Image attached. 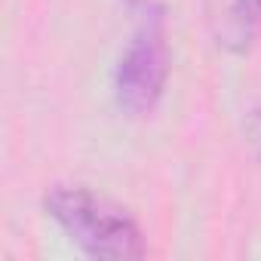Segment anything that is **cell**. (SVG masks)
Returning <instances> with one entry per match:
<instances>
[{
	"mask_svg": "<svg viewBox=\"0 0 261 261\" xmlns=\"http://www.w3.org/2000/svg\"><path fill=\"white\" fill-rule=\"evenodd\" d=\"M46 215L77 243L89 258L133 261L145 255L142 230L120 206L77 185H56L46 200Z\"/></svg>",
	"mask_w": 261,
	"mask_h": 261,
	"instance_id": "cell-1",
	"label": "cell"
},
{
	"mask_svg": "<svg viewBox=\"0 0 261 261\" xmlns=\"http://www.w3.org/2000/svg\"><path fill=\"white\" fill-rule=\"evenodd\" d=\"M169 77V43H166V19L163 10L154 7L139 31L133 34L126 53L117 65V105L129 117H148L166 89Z\"/></svg>",
	"mask_w": 261,
	"mask_h": 261,
	"instance_id": "cell-2",
	"label": "cell"
},
{
	"mask_svg": "<svg viewBox=\"0 0 261 261\" xmlns=\"http://www.w3.org/2000/svg\"><path fill=\"white\" fill-rule=\"evenodd\" d=\"M206 25L218 49L243 56L261 34V0H203Z\"/></svg>",
	"mask_w": 261,
	"mask_h": 261,
	"instance_id": "cell-3",
	"label": "cell"
},
{
	"mask_svg": "<svg viewBox=\"0 0 261 261\" xmlns=\"http://www.w3.org/2000/svg\"><path fill=\"white\" fill-rule=\"evenodd\" d=\"M246 136H249V142L255 145V151L261 154V111H255V114L249 117V123H246Z\"/></svg>",
	"mask_w": 261,
	"mask_h": 261,
	"instance_id": "cell-4",
	"label": "cell"
},
{
	"mask_svg": "<svg viewBox=\"0 0 261 261\" xmlns=\"http://www.w3.org/2000/svg\"><path fill=\"white\" fill-rule=\"evenodd\" d=\"M129 4H145V0H129Z\"/></svg>",
	"mask_w": 261,
	"mask_h": 261,
	"instance_id": "cell-5",
	"label": "cell"
}]
</instances>
